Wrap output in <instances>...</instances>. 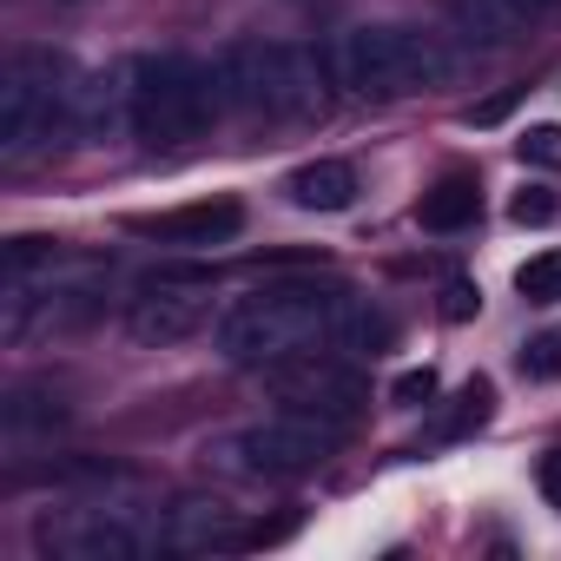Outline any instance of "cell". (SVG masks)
I'll return each mask as SVG.
<instances>
[{"mask_svg":"<svg viewBox=\"0 0 561 561\" xmlns=\"http://www.w3.org/2000/svg\"><path fill=\"white\" fill-rule=\"evenodd\" d=\"M41 548L67 561H139L165 548V508L106 482L100 495H73L54 515H41Z\"/></svg>","mask_w":561,"mask_h":561,"instance_id":"4","label":"cell"},{"mask_svg":"<svg viewBox=\"0 0 561 561\" xmlns=\"http://www.w3.org/2000/svg\"><path fill=\"white\" fill-rule=\"evenodd\" d=\"M515 291L528 305H561V244L554 251H535L522 271H515Z\"/></svg>","mask_w":561,"mask_h":561,"instance_id":"18","label":"cell"},{"mask_svg":"<svg viewBox=\"0 0 561 561\" xmlns=\"http://www.w3.org/2000/svg\"><path fill=\"white\" fill-rule=\"evenodd\" d=\"M515 100H522V87H508V93H495V100H482V106H469V113H462V126H502Z\"/></svg>","mask_w":561,"mask_h":561,"instance_id":"24","label":"cell"},{"mask_svg":"<svg viewBox=\"0 0 561 561\" xmlns=\"http://www.w3.org/2000/svg\"><path fill=\"white\" fill-rule=\"evenodd\" d=\"M535 489H541V502H548V508H561V443L535 462Z\"/></svg>","mask_w":561,"mask_h":561,"instance_id":"25","label":"cell"},{"mask_svg":"<svg viewBox=\"0 0 561 561\" xmlns=\"http://www.w3.org/2000/svg\"><path fill=\"white\" fill-rule=\"evenodd\" d=\"M331 344H337L344 357H357V364H364V357H383V351L397 344V324H390L383 311H370L364 298H351V311L337 318V337H331Z\"/></svg>","mask_w":561,"mask_h":561,"instance_id":"15","label":"cell"},{"mask_svg":"<svg viewBox=\"0 0 561 561\" xmlns=\"http://www.w3.org/2000/svg\"><path fill=\"white\" fill-rule=\"evenodd\" d=\"M449 47L423 27H351L337 41V80L357 100H410L449 80Z\"/></svg>","mask_w":561,"mask_h":561,"instance_id":"6","label":"cell"},{"mask_svg":"<svg viewBox=\"0 0 561 561\" xmlns=\"http://www.w3.org/2000/svg\"><path fill=\"white\" fill-rule=\"evenodd\" d=\"M218 80H225V106H238L251 119H311V113H324V73H318L311 47H291V41L225 47Z\"/></svg>","mask_w":561,"mask_h":561,"instance_id":"5","label":"cell"},{"mask_svg":"<svg viewBox=\"0 0 561 561\" xmlns=\"http://www.w3.org/2000/svg\"><path fill=\"white\" fill-rule=\"evenodd\" d=\"M80 139V67L47 47H21L0 80V159L27 165Z\"/></svg>","mask_w":561,"mask_h":561,"instance_id":"3","label":"cell"},{"mask_svg":"<svg viewBox=\"0 0 561 561\" xmlns=\"http://www.w3.org/2000/svg\"><path fill=\"white\" fill-rule=\"evenodd\" d=\"M489 416H495V383H489V377H469V383H462V397L443 410V423H436L430 436H436V443H462V436L489 430Z\"/></svg>","mask_w":561,"mask_h":561,"instance_id":"16","label":"cell"},{"mask_svg":"<svg viewBox=\"0 0 561 561\" xmlns=\"http://www.w3.org/2000/svg\"><path fill=\"white\" fill-rule=\"evenodd\" d=\"M436 390H443V383H436V370L423 364V370H403V377L390 383V403H397V410H430Z\"/></svg>","mask_w":561,"mask_h":561,"instance_id":"21","label":"cell"},{"mask_svg":"<svg viewBox=\"0 0 561 561\" xmlns=\"http://www.w3.org/2000/svg\"><path fill=\"white\" fill-rule=\"evenodd\" d=\"M126 106H133V139L152 152H179L192 139H205L225 113V80L218 60H192V54H139L126 60Z\"/></svg>","mask_w":561,"mask_h":561,"instance_id":"2","label":"cell"},{"mask_svg":"<svg viewBox=\"0 0 561 561\" xmlns=\"http://www.w3.org/2000/svg\"><path fill=\"white\" fill-rule=\"evenodd\" d=\"M133 231L152 238V244H172V251H211V244H231L244 231V205L238 198H198V205L133 218Z\"/></svg>","mask_w":561,"mask_h":561,"instance_id":"10","label":"cell"},{"mask_svg":"<svg viewBox=\"0 0 561 561\" xmlns=\"http://www.w3.org/2000/svg\"><path fill=\"white\" fill-rule=\"evenodd\" d=\"M351 311V291L331 277H271V285L218 305L211 351L238 370H277L337 337V318Z\"/></svg>","mask_w":561,"mask_h":561,"instance_id":"1","label":"cell"},{"mask_svg":"<svg viewBox=\"0 0 561 561\" xmlns=\"http://www.w3.org/2000/svg\"><path fill=\"white\" fill-rule=\"evenodd\" d=\"M344 443V423H324V416H305V410H277L225 443H211L205 456L231 476H251V482H291V476H311L337 456Z\"/></svg>","mask_w":561,"mask_h":561,"instance_id":"7","label":"cell"},{"mask_svg":"<svg viewBox=\"0 0 561 561\" xmlns=\"http://www.w3.org/2000/svg\"><path fill=\"white\" fill-rule=\"evenodd\" d=\"M476 218H482V179L476 172H443L416 198V225L423 231H469Z\"/></svg>","mask_w":561,"mask_h":561,"instance_id":"14","label":"cell"},{"mask_svg":"<svg viewBox=\"0 0 561 561\" xmlns=\"http://www.w3.org/2000/svg\"><path fill=\"white\" fill-rule=\"evenodd\" d=\"M271 390H277V403H285V410H305V416H324V423H344V430L370 403V383H364L357 357H318V351L277 364L271 370Z\"/></svg>","mask_w":561,"mask_h":561,"instance_id":"8","label":"cell"},{"mask_svg":"<svg viewBox=\"0 0 561 561\" xmlns=\"http://www.w3.org/2000/svg\"><path fill=\"white\" fill-rule=\"evenodd\" d=\"M515 370H522L528 383H554V377H561V337H554V331L528 337V344L515 351Z\"/></svg>","mask_w":561,"mask_h":561,"instance_id":"19","label":"cell"},{"mask_svg":"<svg viewBox=\"0 0 561 561\" xmlns=\"http://www.w3.org/2000/svg\"><path fill=\"white\" fill-rule=\"evenodd\" d=\"M0 423H8V436H34V430H54V423H67V403L60 397H47V390H8V410H0Z\"/></svg>","mask_w":561,"mask_h":561,"instance_id":"17","label":"cell"},{"mask_svg":"<svg viewBox=\"0 0 561 561\" xmlns=\"http://www.w3.org/2000/svg\"><path fill=\"white\" fill-rule=\"evenodd\" d=\"M211 291L205 277H179V271H159L139 285V298L126 305V337L146 344V351H165V344H185L211 324Z\"/></svg>","mask_w":561,"mask_h":561,"instance_id":"9","label":"cell"},{"mask_svg":"<svg viewBox=\"0 0 561 561\" xmlns=\"http://www.w3.org/2000/svg\"><path fill=\"white\" fill-rule=\"evenodd\" d=\"M515 159H522V165H535V172H561V126H554V119L528 126V133L515 139Z\"/></svg>","mask_w":561,"mask_h":561,"instance_id":"20","label":"cell"},{"mask_svg":"<svg viewBox=\"0 0 561 561\" xmlns=\"http://www.w3.org/2000/svg\"><path fill=\"white\" fill-rule=\"evenodd\" d=\"M554 211H561V198H554L548 185H522V192L508 198V218H515V225H548Z\"/></svg>","mask_w":561,"mask_h":561,"instance_id":"22","label":"cell"},{"mask_svg":"<svg viewBox=\"0 0 561 561\" xmlns=\"http://www.w3.org/2000/svg\"><path fill=\"white\" fill-rule=\"evenodd\" d=\"M476 311H482V291L469 285V277H449V285H443V318L449 324H469Z\"/></svg>","mask_w":561,"mask_h":561,"instance_id":"23","label":"cell"},{"mask_svg":"<svg viewBox=\"0 0 561 561\" xmlns=\"http://www.w3.org/2000/svg\"><path fill=\"white\" fill-rule=\"evenodd\" d=\"M165 548L172 554H238L244 548V522L218 495H185V502L165 508Z\"/></svg>","mask_w":561,"mask_h":561,"instance_id":"11","label":"cell"},{"mask_svg":"<svg viewBox=\"0 0 561 561\" xmlns=\"http://www.w3.org/2000/svg\"><path fill=\"white\" fill-rule=\"evenodd\" d=\"M357 165L351 159H305L291 179H285V198L298 211H351L357 205Z\"/></svg>","mask_w":561,"mask_h":561,"instance_id":"13","label":"cell"},{"mask_svg":"<svg viewBox=\"0 0 561 561\" xmlns=\"http://www.w3.org/2000/svg\"><path fill=\"white\" fill-rule=\"evenodd\" d=\"M554 14H561V0H449V21L469 47H508Z\"/></svg>","mask_w":561,"mask_h":561,"instance_id":"12","label":"cell"}]
</instances>
